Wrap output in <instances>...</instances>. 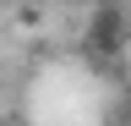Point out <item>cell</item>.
I'll return each mask as SVG.
<instances>
[{
  "instance_id": "6da1fadb",
  "label": "cell",
  "mask_w": 131,
  "mask_h": 126,
  "mask_svg": "<svg viewBox=\"0 0 131 126\" xmlns=\"http://www.w3.org/2000/svg\"><path fill=\"white\" fill-rule=\"evenodd\" d=\"M120 44H126V17L115 6H98L88 22V55H120Z\"/></svg>"
}]
</instances>
